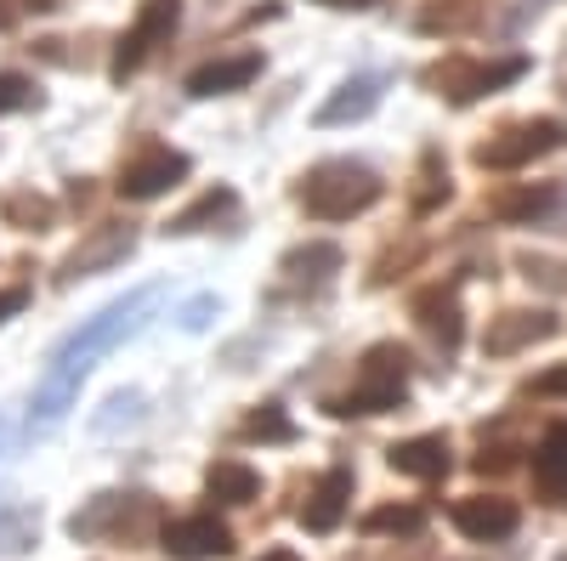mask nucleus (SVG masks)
Segmentation results:
<instances>
[{"instance_id":"1","label":"nucleus","mask_w":567,"mask_h":561,"mask_svg":"<svg viewBox=\"0 0 567 561\" xmlns=\"http://www.w3.org/2000/svg\"><path fill=\"white\" fill-rule=\"evenodd\" d=\"M154 301V290H136V295H125V301H114V307H103L97 318H85L74 335H63L58 341V352H52V368H45V381H40V397H34V426L40 432H52L58 419L69 414V403H74V392H80V374L97 363L125 330H136V318H142V307Z\"/></svg>"},{"instance_id":"2","label":"nucleus","mask_w":567,"mask_h":561,"mask_svg":"<svg viewBox=\"0 0 567 561\" xmlns=\"http://www.w3.org/2000/svg\"><path fill=\"white\" fill-rule=\"evenodd\" d=\"M374 199H381V176H374L369 165H352V159H323L301 181V205L318 221H347V216L369 210Z\"/></svg>"},{"instance_id":"3","label":"nucleus","mask_w":567,"mask_h":561,"mask_svg":"<svg viewBox=\"0 0 567 561\" xmlns=\"http://www.w3.org/2000/svg\"><path fill=\"white\" fill-rule=\"evenodd\" d=\"M403 374H409V352L403 346H369L363 352V381L358 392L336 397L329 414L336 419H352V414H386V408H403Z\"/></svg>"},{"instance_id":"4","label":"nucleus","mask_w":567,"mask_h":561,"mask_svg":"<svg viewBox=\"0 0 567 561\" xmlns=\"http://www.w3.org/2000/svg\"><path fill=\"white\" fill-rule=\"evenodd\" d=\"M182 23V0H142V12H136V23L125 29V40H120V52H114V80H125V74H136L142 69V58L154 52L159 40H171V29Z\"/></svg>"},{"instance_id":"5","label":"nucleus","mask_w":567,"mask_h":561,"mask_svg":"<svg viewBox=\"0 0 567 561\" xmlns=\"http://www.w3.org/2000/svg\"><path fill=\"white\" fill-rule=\"evenodd\" d=\"M561 143H567V131H561L556 120H534V125L505 131V143H483V148H477V165H488V170H523L528 159L556 154Z\"/></svg>"},{"instance_id":"6","label":"nucleus","mask_w":567,"mask_h":561,"mask_svg":"<svg viewBox=\"0 0 567 561\" xmlns=\"http://www.w3.org/2000/svg\"><path fill=\"white\" fill-rule=\"evenodd\" d=\"M182 176H187V154H176V148H148L142 159H131V165L120 170V194H125V199H159V194H171Z\"/></svg>"},{"instance_id":"7","label":"nucleus","mask_w":567,"mask_h":561,"mask_svg":"<svg viewBox=\"0 0 567 561\" xmlns=\"http://www.w3.org/2000/svg\"><path fill=\"white\" fill-rule=\"evenodd\" d=\"M454 528H460L465 539H477V544L511 539V533H516V505H511V499H494V494L460 499V505H454Z\"/></svg>"},{"instance_id":"8","label":"nucleus","mask_w":567,"mask_h":561,"mask_svg":"<svg viewBox=\"0 0 567 561\" xmlns=\"http://www.w3.org/2000/svg\"><path fill=\"white\" fill-rule=\"evenodd\" d=\"M171 555L182 561H210V555H233V533L216 522V517H187V522H171L165 539H159Z\"/></svg>"},{"instance_id":"9","label":"nucleus","mask_w":567,"mask_h":561,"mask_svg":"<svg viewBox=\"0 0 567 561\" xmlns=\"http://www.w3.org/2000/svg\"><path fill=\"white\" fill-rule=\"evenodd\" d=\"M256 74H261V58H256V52L216 58V63H205V69L187 74V91H194V97H227V91H245Z\"/></svg>"},{"instance_id":"10","label":"nucleus","mask_w":567,"mask_h":561,"mask_svg":"<svg viewBox=\"0 0 567 561\" xmlns=\"http://www.w3.org/2000/svg\"><path fill=\"white\" fill-rule=\"evenodd\" d=\"M347 499H352V471H329L312 488V499L301 505V528L307 533H336L341 517H347Z\"/></svg>"},{"instance_id":"11","label":"nucleus","mask_w":567,"mask_h":561,"mask_svg":"<svg viewBox=\"0 0 567 561\" xmlns=\"http://www.w3.org/2000/svg\"><path fill=\"white\" fill-rule=\"evenodd\" d=\"M374 108H381V80L374 74H358V80H347L336 97H329L323 108H318V125H347V120H369Z\"/></svg>"},{"instance_id":"12","label":"nucleus","mask_w":567,"mask_h":561,"mask_svg":"<svg viewBox=\"0 0 567 561\" xmlns=\"http://www.w3.org/2000/svg\"><path fill=\"white\" fill-rule=\"evenodd\" d=\"M386 459H392V471H398V477L432 482V477L449 471V437H409V443H398Z\"/></svg>"},{"instance_id":"13","label":"nucleus","mask_w":567,"mask_h":561,"mask_svg":"<svg viewBox=\"0 0 567 561\" xmlns=\"http://www.w3.org/2000/svg\"><path fill=\"white\" fill-rule=\"evenodd\" d=\"M534 488L545 494V505L567 499V426L545 432V443L534 448Z\"/></svg>"},{"instance_id":"14","label":"nucleus","mask_w":567,"mask_h":561,"mask_svg":"<svg viewBox=\"0 0 567 561\" xmlns=\"http://www.w3.org/2000/svg\"><path fill=\"white\" fill-rule=\"evenodd\" d=\"M205 494L221 499V505H250L261 494V477L250 471V465H239V459H216L205 471Z\"/></svg>"},{"instance_id":"15","label":"nucleus","mask_w":567,"mask_h":561,"mask_svg":"<svg viewBox=\"0 0 567 561\" xmlns=\"http://www.w3.org/2000/svg\"><path fill=\"white\" fill-rule=\"evenodd\" d=\"M523 74H528L523 58H505V63H488V69H471L465 85L454 91V103H477V97H488L494 85H511V80H523Z\"/></svg>"},{"instance_id":"16","label":"nucleus","mask_w":567,"mask_h":561,"mask_svg":"<svg viewBox=\"0 0 567 561\" xmlns=\"http://www.w3.org/2000/svg\"><path fill=\"white\" fill-rule=\"evenodd\" d=\"M125 250H131V232H125V227H114V232H103L97 245H85V250H74V256H69V272H63V278H85V272H97V267L120 261Z\"/></svg>"},{"instance_id":"17","label":"nucleus","mask_w":567,"mask_h":561,"mask_svg":"<svg viewBox=\"0 0 567 561\" xmlns=\"http://www.w3.org/2000/svg\"><path fill=\"white\" fill-rule=\"evenodd\" d=\"M40 522H34V510H18V505H0V555H23L34 544Z\"/></svg>"},{"instance_id":"18","label":"nucleus","mask_w":567,"mask_h":561,"mask_svg":"<svg viewBox=\"0 0 567 561\" xmlns=\"http://www.w3.org/2000/svg\"><path fill=\"white\" fill-rule=\"evenodd\" d=\"M511 318H516L511 330L488 335V346H494V352H516L523 341H545V335L556 330V318H545V312H511Z\"/></svg>"},{"instance_id":"19","label":"nucleus","mask_w":567,"mask_h":561,"mask_svg":"<svg viewBox=\"0 0 567 561\" xmlns=\"http://www.w3.org/2000/svg\"><path fill=\"white\" fill-rule=\"evenodd\" d=\"M336 267H341L336 245H301V250L284 256V272H290V278H329Z\"/></svg>"},{"instance_id":"20","label":"nucleus","mask_w":567,"mask_h":561,"mask_svg":"<svg viewBox=\"0 0 567 561\" xmlns=\"http://www.w3.org/2000/svg\"><path fill=\"white\" fill-rule=\"evenodd\" d=\"M221 210H233V187H210V194L199 199V205H187L176 221H171V232H199L205 221H216Z\"/></svg>"},{"instance_id":"21","label":"nucleus","mask_w":567,"mask_h":561,"mask_svg":"<svg viewBox=\"0 0 567 561\" xmlns=\"http://www.w3.org/2000/svg\"><path fill=\"white\" fill-rule=\"evenodd\" d=\"M363 528H369V533H420L425 517H420L414 505H392V510H369Z\"/></svg>"},{"instance_id":"22","label":"nucleus","mask_w":567,"mask_h":561,"mask_svg":"<svg viewBox=\"0 0 567 561\" xmlns=\"http://www.w3.org/2000/svg\"><path fill=\"white\" fill-rule=\"evenodd\" d=\"M245 432L261 437V443H290V437H296V426L278 414V403H261V408L250 414V426H245Z\"/></svg>"},{"instance_id":"23","label":"nucleus","mask_w":567,"mask_h":561,"mask_svg":"<svg viewBox=\"0 0 567 561\" xmlns=\"http://www.w3.org/2000/svg\"><path fill=\"white\" fill-rule=\"evenodd\" d=\"M420 312H425V323H432V330L443 335V346L454 352V346H460V312H454V301L425 295V301H420Z\"/></svg>"},{"instance_id":"24","label":"nucleus","mask_w":567,"mask_h":561,"mask_svg":"<svg viewBox=\"0 0 567 561\" xmlns=\"http://www.w3.org/2000/svg\"><path fill=\"white\" fill-rule=\"evenodd\" d=\"M550 205H556V194H550V187H539V194H516V199H505L499 216H511V221H516V216H545Z\"/></svg>"},{"instance_id":"25","label":"nucleus","mask_w":567,"mask_h":561,"mask_svg":"<svg viewBox=\"0 0 567 561\" xmlns=\"http://www.w3.org/2000/svg\"><path fill=\"white\" fill-rule=\"evenodd\" d=\"M34 103V85L23 74H0V114H12V108H29Z\"/></svg>"},{"instance_id":"26","label":"nucleus","mask_w":567,"mask_h":561,"mask_svg":"<svg viewBox=\"0 0 567 561\" xmlns=\"http://www.w3.org/2000/svg\"><path fill=\"white\" fill-rule=\"evenodd\" d=\"M23 301H29L23 290H0V323H7L12 312H23Z\"/></svg>"},{"instance_id":"27","label":"nucleus","mask_w":567,"mask_h":561,"mask_svg":"<svg viewBox=\"0 0 567 561\" xmlns=\"http://www.w3.org/2000/svg\"><path fill=\"white\" fill-rule=\"evenodd\" d=\"M534 392H567V368H556V374H539V381H534Z\"/></svg>"},{"instance_id":"28","label":"nucleus","mask_w":567,"mask_h":561,"mask_svg":"<svg viewBox=\"0 0 567 561\" xmlns=\"http://www.w3.org/2000/svg\"><path fill=\"white\" fill-rule=\"evenodd\" d=\"M18 12H23L18 0H0V29H12V23H18Z\"/></svg>"},{"instance_id":"29","label":"nucleus","mask_w":567,"mask_h":561,"mask_svg":"<svg viewBox=\"0 0 567 561\" xmlns=\"http://www.w3.org/2000/svg\"><path fill=\"white\" fill-rule=\"evenodd\" d=\"M318 7H369V0H318Z\"/></svg>"},{"instance_id":"30","label":"nucleus","mask_w":567,"mask_h":561,"mask_svg":"<svg viewBox=\"0 0 567 561\" xmlns=\"http://www.w3.org/2000/svg\"><path fill=\"white\" fill-rule=\"evenodd\" d=\"M267 561H296V555H290V550H272V555H267Z\"/></svg>"},{"instance_id":"31","label":"nucleus","mask_w":567,"mask_h":561,"mask_svg":"<svg viewBox=\"0 0 567 561\" xmlns=\"http://www.w3.org/2000/svg\"><path fill=\"white\" fill-rule=\"evenodd\" d=\"M0 443H7V419H0Z\"/></svg>"}]
</instances>
